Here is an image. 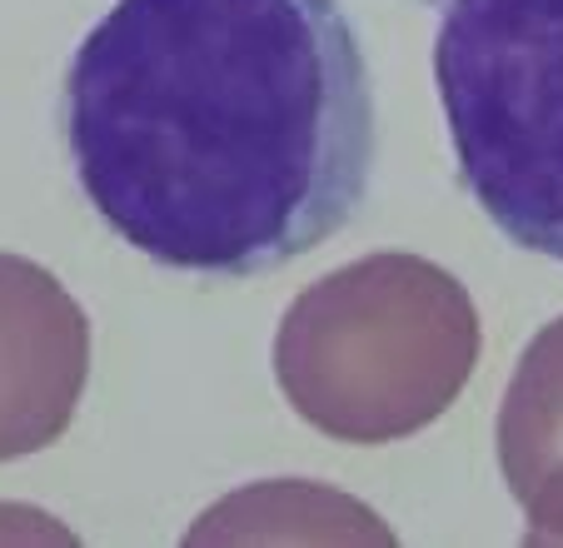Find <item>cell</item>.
Here are the masks:
<instances>
[{
    "label": "cell",
    "instance_id": "1",
    "mask_svg": "<svg viewBox=\"0 0 563 548\" xmlns=\"http://www.w3.org/2000/svg\"><path fill=\"white\" fill-rule=\"evenodd\" d=\"M80 195L145 260L269 274L369 190L374 90L340 0H115L70 55Z\"/></svg>",
    "mask_w": 563,
    "mask_h": 548
},
{
    "label": "cell",
    "instance_id": "2",
    "mask_svg": "<svg viewBox=\"0 0 563 548\" xmlns=\"http://www.w3.org/2000/svg\"><path fill=\"white\" fill-rule=\"evenodd\" d=\"M484 329L459 274L409 250L330 270L275 329L285 404L334 443H399L444 419L474 380Z\"/></svg>",
    "mask_w": 563,
    "mask_h": 548
},
{
    "label": "cell",
    "instance_id": "3",
    "mask_svg": "<svg viewBox=\"0 0 563 548\" xmlns=\"http://www.w3.org/2000/svg\"><path fill=\"white\" fill-rule=\"evenodd\" d=\"M434 85L468 200L563 264V0H444Z\"/></svg>",
    "mask_w": 563,
    "mask_h": 548
},
{
    "label": "cell",
    "instance_id": "4",
    "mask_svg": "<svg viewBox=\"0 0 563 548\" xmlns=\"http://www.w3.org/2000/svg\"><path fill=\"white\" fill-rule=\"evenodd\" d=\"M90 384V319L45 264L0 250V464L51 449Z\"/></svg>",
    "mask_w": 563,
    "mask_h": 548
},
{
    "label": "cell",
    "instance_id": "5",
    "mask_svg": "<svg viewBox=\"0 0 563 548\" xmlns=\"http://www.w3.org/2000/svg\"><path fill=\"white\" fill-rule=\"evenodd\" d=\"M494 453L523 544H563V315L523 344L494 419Z\"/></svg>",
    "mask_w": 563,
    "mask_h": 548
},
{
    "label": "cell",
    "instance_id": "6",
    "mask_svg": "<svg viewBox=\"0 0 563 548\" xmlns=\"http://www.w3.org/2000/svg\"><path fill=\"white\" fill-rule=\"evenodd\" d=\"M185 544L224 548V544H394V528L360 504L354 494L314 479H265L245 484L210 504L190 528Z\"/></svg>",
    "mask_w": 563,
    "mask_h": 548
}]
</instances>
